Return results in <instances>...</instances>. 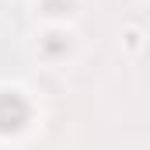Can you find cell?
<instances>
[{"instance_id": "6da1fadb", "label": "cell", "mask_w": 150, "mask_h": 150, "mask_svg": "<svg viewBox=\"0 0 150 150\" xmlns=\"http://www.w3.org/2000/svg\"><path fill=\"white\" fill-rule=\"evenodd\" d=\"M28 122V101L18 91H4L0 94V133H18Z\"/></svg>"}]
</instances>
